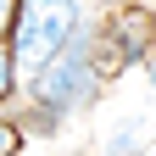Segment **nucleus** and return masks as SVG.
<instances>
[{"mask_svg":"<svg viewBox=\"0 0 156 156\" xmlns=\"http://www.w3.org/2000/svg\"><path fill=\"white\" fill-rule=\"evenodd\" d=\"M145 128H151L145 117H140V112H128L123 123H112V128H106V145H101V151H106V156H140V151H145Z\"/></svg>","mask_w":156,"mask_h":156,"instance_id":"4","label":"nucleus"},{"mask_svg":"<svg viewBox=\"0 0 156 156\" xmlns=\"http://www.w3.org/2000/svg\"><path fill=\"white\" fill-rule=\"evenodd\" d=\"M145 156H156V151H145Z\"/></svg>","mask_w":156,"mask_h":156,"instance_id":"9","label":"nucleus"},{"mask_svg":"<svg viewBox=\"0 0 156 156\" xmlns=\"http://www.w3.org/2000/svg\"><path fill=\"white\" fill-rule=\"evenodd\" d=\"M78 0H23L17 11V28H11V50H17V67H50L73 39H78Z\"/></svg>","mask_w":156,"mask_h":156,"instance_id":"1","label":"nucleus"},{"mask_svg":"<svg viewBox=\"0 0 156 156\" xmlns=\"http://www.w3.org/2000/svg\"><path fill=\"white\" fill-rule=\"evenodd\" d=\"M0 156H23V134L11 123H0Z\"/></svg>","mask_w":156,"mask_h":156,"instance_id":"6","label":"nucleus"},{"mask_svg":"<svg viewBox=\"0 0 156 156\" xmlns=\"http://www.w3.org/2000/svg\"><path fill=\"white\" fill-rule=\"evenodd\" d=\"M106 34H112V62L117 67H128V62H145L151 56V11H140V6H128V11H117L112 23H106Z\"/></svg>","mask_w":156,"mask_h":156,"instance_id":"3","label":"nucleus"},{"mask_svg":"<svg viewBox=\"0 0 156 156\" xmlns=\"http://www.w3.org/2000/svg\"><path fill=\"white\" fill-rule=\"evenodd\" d=\"M101 89V56H95L89 39H73V45L56 56L50 67L34 73V101L45 117H67V112H84Z\"/></svg>","mask_w":156,"mask_h":156,"instance_id":"2","label":"nucleus"},{"mask_svg":"<svg viewBox=\"0 0 156 156\" xmlns=\"http://www.w3.org/2000/svg\"><path fill=\"white\" fill-rule=\"evenodd\" d=\"M17 95V50H0V101Z\"/></svg>","mask_w":156,"mask_h":156,"instance_id":"5","label":"nucleus"},{"mask_svg":"<svg viewBox=\"0 0 156 156\" xmlns=\"http://www.w3.org/2000/svg\"><path fill=\"white\" fill-rule=\"evenodd\" d=\"M17 11H23V0H0V39H6V28H17Z\"/></svg>","mask_w":156,"mask_h":156,"instance_id":"7","label":"nucleus"},{"mask_svg":"<svg viewBox=\"0 0 156 156\" xmlns=\"http://www.w3.org/2000/svg\"><path fill=\"white\" fill-rule=\"evenodd\" d=\"M140 67H145V78H151V84H156V50L145 56V62H140Z\"/></svg>","mask_w":156,"mask_h":156,"instance_id":"8","label":"nucleus"}]
</instances>
